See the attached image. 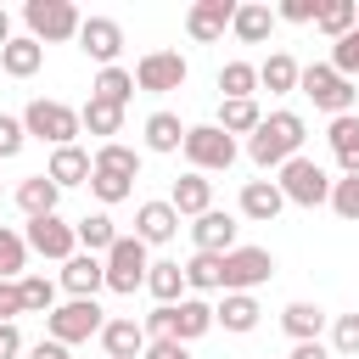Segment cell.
Here are the masks:
<instances>
[{"label":"cell","instance_id":"obj_1","mask_svg":"<svg viewBox=\"0 0 359 359\" xmlns=\"http://www.w3.org/2000/svg\"><path fill=\"white\" fill-rule=\"evenodd\" d=\"M303 140H309V123H303V112H292V107H280V112H269L252 135H247V157L258 163V168H286L292 157H303Z\"/></svg>","mask_w":359,"mask_h":359},{"label":"cell","instance_id":"obj_2","mask_svg":"<svg viewBox=\"0 0 359 359\" xmlns=\"http://www.w3.org/2000/svg\"><path fill=\"white\" fill-rule=\"evenodd\" d=\"M22 129H28V140H45V146L56 151V146H79L84 118H79V107H67V101H56V95H34V101L22 107Z\"/></svg>","mask_w":359,"mask_h":359},{"label":"cell","instance_id":"obj_3","mask_svg":"<svg viewBox=\"0 0 359 359\" xmlns=\"http://www.w3.org/2000/svg\"><path fill=\"white\" fill-rule=\"evenodd\" d=\"M297 90L314 101V112H331V118H348V112H353V101H359L353 79H342L331 62H309V67H303V79H297Z\"/></svg>","mask_w":359,"mask_h":359},{"label":"cell","instance_id":"obj_4","mask_svg":"<svg viewBox=\"0 0 359 359\" xmlns=\"http://www.w3.org/2000/svg\"><path fill=\"white\" fill-rule=\"evenodd\" d=\"M185 163H191V174H224L236 157H241V146H236V135H224L219 123H191L185 129Z\"/></svg>","mask_w":359,"mask_h":359},{"label":"cell","instance_id":"obj_5","mask_svg":"<svg viewBox=\"0 0 359 359\" xmlns=\"http://www.w3.org/2000/svg\"><path fill=\"white\" fill-rule=\"evenodd\" d=\"M22 22H28V39L62 45V39H79L84 11H79L73 0H28V6H22Z\"/></svg>","mask_w":359,"mask_h":359},{"label":"cell","instance_id":"obj_6","mask_svg":"<svg viewBox=\"0 0 359 359\" xmlns=\"http://www.w3.org/2000/svg\"><path fill=\"white\" fill-rule=\"evenodd\" d=\"M101 264H107V292H118V297H135V292L146 286L151 247H146L140 236H118V241H112V252H107Z\"/></svg>","mask_w":359,"mask_h":359},{"label":"cell","instance_id":"obj_7","mask_svg":"<svg viewBox=\"0 0 359 359\" xmlns=\"http://www.w3.org/2000/svg\"><path fill=\"white\" fill-rule=\"evenodd\" d=\"M101 325H107V314H101L95 297H67V303H56V309L45 314V331H50V342H62V348L101 337Z\"/></svg>","mask_w":359,"mask_h":359},{"label":"cell","instance_id":"obj_8","mask_svg":"<svg viewBox=\"0 0 359 359\" xmlns=\"http://www.w3.org/2000/svg\"><path fill=\"white\" fill-rule=\"evenodd\" d=\"M275 185H280V196H286L292 208H331V174H325L314 157H292Z\"/></svg>","mask_w":359,"mask_h":359},{"label":"cell","instance_id":"obj_9","mask_svg":"<svg viewBox=\"0 0 359 359\" xmlns=\"http://www.w3.org/2000/svg\"><path fill=\"white\" fill-rule=\"evenodd\" d=\"M191 79V62L180 56V50H146L140 62H135V90H146V95H168V90H180Z\"/></svg>","mask_w":359,"mask_h":359},{"label":"cell","instance_id":"obj_10","mask_svg":"<svg viewBox=\"0 0 359 359\" xmlns=\"http://www.w3.org/2000/svg\"><path fill=\"white\" fill-rule=\"evenodd\" d=\"M22 241H28V252H39V258H50V264H67L73 252H79V230L62 219V213H45V219H28V230H22Z\"/></svg>","mask_w":359,"mask_h":359},{"label":"cell","instance_id":"obj_11","mask_svg":"<svg viewBox=\"0 0 359 359\" xmlns=\"http://www.w3.org/2000/svg\"><path fill=\"white\" fill-rule=\"evenodd\" d=\"M275 275V252L269 247H236L224 252V292H258Z\"/></svg>","mask_w":359,"mask_h":359},{"label":"cell","instance_id":"obj_12","mask_svg":"<svg viewBox=\"0 0 359 359\" xmlns=\"http://www.w3.org/2000/svg\"><path fill=\"white\" fill-rule=\"evenodd\" d=\"M79 50H84L90 62H101V67H118V56H123V22H118V17H84Z\"/></svg>","mask_w":359,"mask_h":359},{"label":"cell","instance_id":"obj_13","mask_svg":"<svg viewBox=\"0 0 359 359\" xmlns=\"http://www.w3.org/2000/svg\"><path fill=\"white\" fill-rule=\"evenodd\" d=\"M236 236H241V224H236V213H224V208H208L202 219H191V247H196V252H219V258H224V252L241 247Z\"/></svg>","mask_w":359,"mask_h":359},{"label":"cell","instance_id":"obj_14","mask_svg":"<svg viewBox=\"0 0 359 359\" xmlns=\"http://www.w3.org/2000/svg\"><path fill=\"white\" fill-rule=\"evenodd\" d=\"M230 22H236V0H191V11H185V34H191L196 45L224 39Z\"/></svg>","mask_w":359,"mask_h":359},{"label":"cell","instance_id":"obj_15","mask_svg":"<svg viewBox=\"0 0 359 359\" xmlns=\"http://www.w3.org/2000/svg\"><path fill=\"white\" fill-rule=\"evenodd\" d=\"M135 236H140L146 247H163V241H174V236H180V213H174V202H168V196H157V202H140V208H135Z\"/></svg>","mask_w":359,"mask_h":359},{"label":"cell","instance_id":"obj_16","mask_svg":"<svg viewBox=\"0 0 359 359\" xmlns=\"http://www.w3.org/2000/svg\"><path fill=\"white\" fill-rule=\"evenodd\" d=\"M146 325L135 320V314H118V320H107L101 325V348H107V359H146Z\"/></svg>","mask_w":359,"mask_h":359},{"label":"cell","instance_id":"obj_17","mask_svg":"<svg viewBox=\"0 0 359 359\" xmlns=\"http://www.w3.org/2000/svg\"><path fill=\"white\" fill-rule=\"evenodd\" d=\"M56 286H62L67 297H95V292L107 286V264H101V258H90V252H73V258L62 264Z\"/></svg>","mask_w":359,"mask_h":359},{"label":"cell","instance_id":"obj_18","mask_svg":"<svg viewBox=\"0 0 359 359\" xmlns=\"http://www.w3.org/2000/svg\"><path fill=\"white\" fill-rule=\"evenodd\" d=\"M236 208H241V219H252V224H275V219H280V208H286V196H280V185H275V180H247Z\"/></svg>","mask_w":359,"mask_h":359},{"label":"cell","instance_id":"obj_19","mask_svg":"<svg viewBox=\"0 0 359 359\" xmlns=\"http://www.w3.org/2000/svg\"><path fill=\"white\" fill-rule=\"evenodd\" d=\"M168 202H174L180 219H202V213L213 208V180H208V174H180V180L168 185Z\"/></svg>","mask_w":359,"mask_h":359},{"label":"cell","instance_id":"obj_20","mask_svg":"<svg viewBox=\"0 0 359 359\" xmlns=\"http://www.w3.org/2000/svg\"><path fill=\"white\" fill-rule=\"evenodd\" d=\"M275 6H264V0H241L236 6V22H230V34L241 39V45H264L269 34H275Z\"/></svg>","mask_w":359,"mask_h":359},{"label":"cell","instance_id":"obj_21","mask_svg":"<svg viewBox=\"0 0 359 359\" xmlns=\"http://www.w3.org/2000/svg\"><path fill=\"white\" fill-rule=\"evenodd\" d=\"M45 174L67 191V185H90V174H95V157L84 151V146H56L50 151V163H45Z\"/></svg>","mask_w":359,"mask_h":359},{"label":"cell","instance_id":"obj_22","mask_svg":"<svg viewBox=\"0 0 359 359\" xmlns=\"http://www.w3.org/2000/svg\"><path fill=\"white\" fill-rule=\"evenodd\" d=\"M213 325H219V320H213V303H202V297H180V303H174V331H168V337L191 348V342L208 337Z\"/></svg>","mask_w":359,"mask_h":359},{"label":"cell","instance_id":"obj_23","mask_svg":"<svg viewBox=\"0 0 359 359\" xmlns=\"http://www.w3.org/2000/svg\"><path fill=\"white\" fill-rule=\"evenodd\" d=\"M325 325H331V314H325L320 303H303V297H297V303L280 309V331H286L292 342H320Z\"/></svg>","mask_w":359,"mask_h":359},{"label":"cell","instance_id":"obj_24","mask_svg":"<svg viewBox=\"0 0 359 359\" xmlns=\"http://www.w3.org/2000/svg\"><path fill=\"white\" fill-rule=\"evenodd\" d=\"M297 79H303V67H297L292 50H269V56L258 62V90H269V95H292Z\"/></svg>","mask_w":359,"mask_h":359},{"label":"cell","instance_id":"obj_25","mask_svg":"<svg viewBox=\"0 0 359 359\" xmlns=\"http://www.w3.org/2000/svg\"><path fill=\"white\" fill-rule=\"evenodd\" d=\"M213 320H219L224 331H236V337H247V331H258V320H264V309H258V297H252V292H224V303L213 309Z\"/></svg>","mask_w":359,"mask_h":359},{"label":"cell","instance_id":"obj_26","mask_svg":"<svg viewBox=\"0 0 359 359\" xmlns=\"http://www.w3.org/2000/svg\"><path fill=\"white\" fill-rule=\"evenodd\" d=\"M39 67H45V45L28 39V34H17V39L0 50V73H6V79H34Z\"/></svg>","mask_w":359,"mask_h":359},{"label":"cell","instance_id":"obj_27","mask_svg":"<svg viewBox=\"0 0 359 359\" xmlns=\"http://www.w3.org/2000/svg\"><path fill=\"white\" fill-rule=\"evenodd\" d=\"M56 202H62V185H56L50 174H28V180L17 185V208H22L28 219H45V213H56Z\"/></svg>","mask_w":359,"mask_h":359},{"label":"cell","instance_id":"obj_28","mask_svg":"<svg viewBox=\"0 0 359 359\" xmlns=\"http://www.w3.org/2000/svg\"><path fill=\"white\" fill-rule=\"evenodd\" d=\"M73 230H79V252H90V258H107V252H112V241H118V224H112V213H107V208L84 213Z\"/></svg>","mask_w":359,"mask_h":359},{"label":"cell","instance_id":"obj_29","mask_svg":"<svg viewBox=\"0 0 359 359\" xmlns=\"http://www.w3.org/2000/svg\"><path fill=\"white\" fill-rule=\"evenodd\" d=\"M185 129H191V123H180V112H151L140 135H146V151L168 157V151H180V146H185Z\"/></svg>","mask_w":359,"mask_h":359},{"label":"cell","instance_id":"obj_30","mask_svg":"<svg viewBox=\"0 0 359 359\" xmlns=\"http://www.w3.org/2000/svg\"><path fill=\"white\" fill-rule=\"evenodd\" d=\"M325 140H331L337 168H342V174H359V118H353V112H348V118H331Z\"/></svg>","mask_w":359,"mask_h":359},{"label":"cell","instance_id":"obj_31","mask_svg":"<svg viewBox=\"0 0 359 359\" xmlns=\"http://www.w3.org/2000/svg\"><path fill=\"white\" fill-rule=\"evenodd\" d=\"M219 101H258V62H224L219 67Z\"/></svg>","mask_w":359,"mask_h":359},{"label":"cell","instance_id":"obj_32","mask_svg":"<svg viewBox=\"0 0 359 359\" xmlns=\"http://www.w3.org/2000/svg\"><path fill=\"white\" fill-rule=\"evenodd\" d=\"M180 269H185V286L191 292H224V258L219 252H191Z\"/></svg>","mask_w":359,"mask_h":359},{"label":"cell","instance_id":"obj_33","mask_svg":"<svg viewBox=\"0 0 359 359\" xmlns=\"http://www.w3.org/2000/svg\"><path fill=\"white\" fill-rule=\"evenodd\" d=\"M146 292H151L157 303H180V297H185V269H180L174 258H151V269H146Z\"/></svg>","mask_w":359,"mask_h":359},{"label":"cell","instance_id":"obj_34","mask_svg":"<svg viewBox=\"0 0 359 359\" xmlns=\"http://www.w3.org/2000/svg\"><path fill=\"white\" fill-rule=\"evenodd\" d=\"M79 118H84V135H95L101 146H107V140L123 129V107H112V101H95V95L79 107Z\"/></svg>","mask_w":359,"mask_h":359},{"label":"cell","instance_id":"obj_35","mask_svg":"<svg viewBox=\"0 0 359 359\" xmlns=\"http://www.w3.org/2000/svg\"><path fill=\"white\" fill-rule=\"evenodd\" d=\"M314 28H320V34H325V39L337 45L342 34H353V28H359V0H325V6H320V22H314Z\"/></svg>","mask_w":359,"mask_h":359},{"label":"cell","instance_id":"obj_36","mask_svg":"<svg viewBox=\"0 0 359 359\" xmlns=\"http://www.w3.org/2000/svg\"><path fill=\"white\" fill-rule=\"evenodd\" d=\"M90 95H95V101H112V107H129V95H135V73H129V67H101L95 84H90Z\"/></svg>","mask_w":359,"mask_h":359},{"label":"cell","instance_id":"obj_37","mask_svg":"<svg viewBox=\"0 0 359 359\" xmlns=\"http://www.w3.org/2000/svg\"><path fill=\"white\" fill-rule=\"evenodd\" d=\"M224 135H252L264 123V107L258 101H219V118H213Z\"/></svg>","mask_w":359,"mask_h":359},{"label":"cell","instance_id":"obj_38","mask_svg":"<svg viewBox=\"0 0 359 359\" xmlns=\"http://www.w3.org/2000/svg\"><path fill=\"white\" fill-rule=\"evenodd\" d=\"M95 168H101V174L140 180V151H135V146H123V140H107V146H95Z\"/></svg>","mask_w":359,"mask_h":359},{"label":"cell","instance_id":"obj_39","mask_svg":"<svg viewBox=\"0 0 359 359\" xmlns=\"http://www.w3.org/2000/svg\"><path fill=\"white\" fill-rule=\"evenodd\" d=\"M22 275H28V241L22 230L0 224V280H22Z\"/></svg>","mask_w":359,"mask_h":359},{"label":"cell","instance_id":"obj_40","mask_svg":"<svg viewBox=\"0 0 359 359\" xmlns=\"http://www.w3.org/2000/svg\"><path fill=\"white\" fill-rule=\"evenodd\" d=\"M17 292H22V314H50L56 309V280H45V275H22Z\"/></svg>","mask_w":359,"mask_h":359},{"label":"cell","instance_id":"obj_41","mask_svg":"<svg viewBox=\"0 0 359 359\" xmlns=\"http://www.w3.org/2000/svg\"><path fill=\"white\" fill-rule=\"evenodd\" d=\"M90 191H95V202L101 208H118V202H129L135 196V180H123V174H90Z\"/></svg>","mask_w":359,"mask_h":359},{"label":"cell","instance_id":"obj_42","mask_svg":"<svg viewBox=\"0 0 359 359\" xmlns=\"http://www.w3.org/2000/svg\"><path fill=\"white\" fill-rule=\"evenodd\" d=\"M331 213H337V219H348V224H359V174L331 180Z\"/></svg>","mask_w":359,"mask_h":359},{"label":"cell","instance_id":"obj_43","mask_svg":"<svg viewBox=\"0 0 359 359\" xmlns=\"http://www.w3.org/2000/svg\"><path fill=\"white\" fill-rule=\"evenodd\" d=\"M331 353L337 359H353L359 353V314H337L331 320Z\"/></svg>","mask_w":359,"mask_h":359},{"label":"cell","instance_id":"obj_44","mask_svg":"<svg viewBox=\"0 0 359 359\" xmlns=\"http://www.w3.org/2000/svg\"><path fill=\"white\" fill-rule=\"evenodd\" d=\"M331 67H337L342 79H359V28H353V34H342V39L331 45Z\"/></svg>","mask_w":359,"mask_h":359},{"label":"cell","instance_id":"obj_45","mask_svg":"<svg viewBox=\"0 0 359 359\" xmlns=\"http://www.w3.org/2000/svg\"><path fill=\"white\" fill-rule=\"evenodd\" d=\"M22 146H28V129H22V118L0 112V163H11V157H17Z\"/></svg>","mask_w":359,"mask_h":359},{"label":"cell","instance_id":"obj_46","mask_svg":"<svg viewBox=\"0 0 359 359\" xmlns=\"http://www.w3.org/2000/svg\"><path fill=\"white\" fill-rule=\"evenodd\" d=\"M320 6H325V0H280L275 17H280V22H320Z\"/></svg>","mask_w":359,"mask_h":359},{"label":"cell","instance_id":"obj_47","mask_svg":"<svg viewBox=\"0 0 359 359\" xmlns=\"http://www.w3.org/2000/svg\"><path fill=\"white\" fill-rule=\"evenodd\" d=\"M17 314H22V292L17 280H0V325H17Z\"/></svg>","mask_w":359,"mask_h":359},{"label":"cell","instance_id":"obj_48","mask_svg":"<svg viewBox=\"0 0 359 359\" xmlns=\"http://www.w3.org/2000/svg\"><path fill=\"white\" fill-rule=\"evenodd\" d=\"M146 359H196L185 342H174V337H157V342H146Z\"/></svg>","mask_w":359,"mask_h":359},{"label":"cell","instance_id":"obj_49","mask_svg":"<svg viewBox=\"0 0 359 359\" xmlns=\"http://www.w3.org/2000/svg\"><path fill=\"white\" fill-rule=\"evenodd\" d=\"M22 353V331L17 325H0V359H17Z\"/></svg>","mask_w":359,"mask_h":359},{"label":"cell","instance_id":"obj_50","mask_svg":"<svg viewBox=\"0 0 359 359\" xmlns=\"http://www.w3.org/2000/svg\"><path fill=\"white\" fill-rule=\"evenodd\" d=\"M28 359H67V348H62V342H50V337H39V342L28 348Z\"/></svg>","mask_w":359,"mask_h":359},{"label":"cell","instance_id":"obj_51","mask_svg":"<svg viewBox=\"0 0 359 359\" xmlns=\"http://www.w3.org/2000/svg\"><path fill=\"white\" fill-rule=\"evenodd\" d=\"M286 359H331V348H325V342H292Z\"/></svg>","mask_w":359,"mask_h":359},{"label":"cell","instance_id":"obj_52","mask_svg":"<svg viewBox=\"0 0 359 359\" xmlns=\"http://www.w3.org/2000/svg\"><path fill=\"white\" fill-rule=\"evenodd\" d=\"M11 39H17V34H11V17H6V6H0V50H6Z\"/></svg>","mask_w":359,"mask_h":359}]
</instances>
